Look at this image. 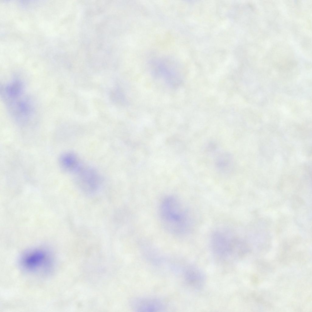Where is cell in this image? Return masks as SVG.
<instances>
[{
  "mask_svg": "<svg viewBox=\"0 0 312 312\" xmlns=\"http://www.w3.org/2000/svg\"><path fill=\"white\" fill-rule=\"evenodd\" d=\"M178 201L172 197H166L162 202L160 208L163 225L171 232L176 234L183 230L185 222L184 213Z\"/></svg>",
  "mask_w": 312,
  "mask_h": 312,
  "instance_id": "1",
  "label": "cell"
},
{
  "mask_svg": "<svg viewBox=\"0 0 312 312\" xmlns=\"http://www.w3.org/2000/svg\"><path fill=\"white\" fill-rule=\"evenodd\" d=\"M20 263L25 270L33 273L44 274L52 268L53 260L47 250L35 249L25 252L20 259Z\"/></svg>",
  "mask_w": 312,
  "mask_h": 312,
  "instance_id": "2",
  "label": "cell"
},
{
  "mask_svg": "<svg viewBox=\"0 0 312 312\" xmlns=\"http://www.w3.org/2000/svg\"><path fill=\"white\" fill-rule=\"evenodd\" d=\"M21 95L8 101L10 113L17 120L27 121L32 113V108L27 100L22 98Z\"/></svg>",
  "mask_w": 312,
  "mask_h": 312,
  "instance_id": "3",
  "label": "cell"
},
{
  "mask_svg": "<svg viewBox=\"0 0 312 312\" xmlns=\"http://www.w3.org/2000/svg\"><path fill=\"white\" fill-rule=\"evenodd\" d=\"M23 85L21 82L15 80L3 87L1 92L3 98L6 101L22 94Z\"/></svg>",
  "mask_w": 312,
  "mask_h": 312,
  "instance_id": "4",
  "label": "cell"
},
{
  "mask_svg": "<svg viewBox=\"0 0 312 312\" xmlns=\"http://www.w3.org/2000/svg\"><path fill=\"white\" fill-rule=\"evenodd\" d=\"M61 163L65 168L70 170H77L78 164L74 156L71 154H64L62 157Z\"/></svg>",
  "mask_w": 312,
  "mask_h": 312,
  "instance_id": "5",
  "label": "cell"
},
{
  "mask_svg": "<svg viewBox=\"0 0 312 312\" xmlns=\"http://www.w3.org/2000/svg\"><path fill=\"white\" fill-rule=\"evenodd\" d=\"M189 274V278L191 283L195 286L200 285L203 281V277L200 273L197 270H192Z\"/></svg>",
  "mask_w": 312,
  "mask_h": 312,
  "instance_id": "6",
  "label": "cell"
}]
</instances>
